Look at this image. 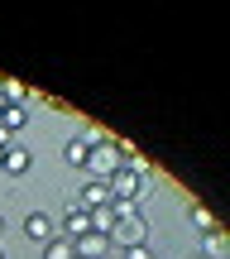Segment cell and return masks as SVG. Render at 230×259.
<instances>
[{
    "label": "cell",
    "mask_w": 230,
    "mask_h": 259,
    "mask_svg": "<svg viewBox=\"0 0 230 259\" xmlns=\"http://www.w3.org/2000/svg\"><path fill=\"white\" fill-rule=\"evenodd\" d=\"M144 183H149V178L139 173V168H129V163H120L115 173L106 178V187H111V202H139Z\"/></svg>",
    "instance_id": "1"
},
{
    "label": "cell",
    "mask_w": 230,
    "mask_h": 259,
    "mask_svg": "<svg viewBox=\"0 0 230 259\" xmlns=\"http://www.w3.org/2000/svg\"><path fill=\"white\" fill-rule=\"evenodd\" d=\"M120 163H125V158H120L115 139H101V144L86 149V163H82V168H86V178H101V183H106V178H111Z\"/></svg>",
    "instance_id": "2"
},
{
    "label": "cell",
    "mask_w": 230,
    "mask_h": 259,
    "mask_svg": "<svg viewBox=\"0 0 230 259\" xmlns=\"http://www.w3.org/2000/svg\"><path fill=\"white\" fill-rule=\"evenodd\" d=\"M111 245H149V221H144L139 211L120 216L115 231H111Z\"/></svg>",
    "instance_id": "3"
},
{
    "label": "cell",
    "mask_w": 230,
    "mask_h": 259,
    "mask_svg": "<svg viewBox=\"0 0 230 259\" xmlns=\"http://www.w3.org/2000/svg\"><path fill=\"white\" fill-rule=\"evenodd\" d=\"M24 235H29L34 245H48V240L58 235V226H53V216H48V211H29V216H24Z\"/></svg>",
    "instance_id": "4"
},
{
    "label": "cell",
    "mask_w": 230,
    "mask_h": 259,
    "mask_svg": "<svg viewBox=\"0 0 230 259\" xmlns=\"http://www.w3.org/2000/svg\"><path fill=\"white\" fill-rule=\"evenodd\" d=\"M29 168H34V154H29L24 144H10V149H5V158H0V173H10V178H24Z\"/></svg>",
    "instance_id": "5"
},
{
    "label": "cell",
    "mask_w": 230,
    "mask_h": 259,
    "mask_svg": "<svg viewBox=\"0 0 230 259\" xmlns=\"http://www.w3.org/2000/svg\"><path fill=\"white\" fill-rule=\"evenodd\" d=\"M106 202H111V187H106L101 178H86V183H82V192H77V206L96 211V206H106Z\"/></svg>",
    "instance_id": "6"
},
{
    "label": "cell",
    "mask_w": 230,
    "mask_h": 259,
    "mask_svg": "<svg viewBox=\"0 0 230 259\" xmlns=\"http://www.w3.org/2000/svg\"><path fill=\"white\" fill-rule=\"evenodd\" d=\"M72 250H77V259H101L106 250H111V235H96V231H86L82 240H72Z\"/></svg>",
    "instance_id": "7"
},
{
    "label": "cell",
    "mask_w": 230,
    "mask_h": 259,
    "mask_svg": "<svg viewBox=\"0 0 230 259\" xmlns=\"http://www.w3.org/2000/svg\"><path fill=\"white\" fill-rule=\"evenodd\" d=\"M63 231H67V240H82V235L91 231V216H86V206H67V211H63Z\"/></svg>",
    "instance_id": "8"
},
{
    "label": "cell",
    "mask_w": 230,
    "mask_h": 259,
    "mask_svg": "<svg viewBox=\"0 0 230 259\" xmlns=\"http://www.w3.org/2000/svg\"><path fill=\"white\" fill-rule=\"evenodd\" d=\"M91 216V231L96 235H111L115 231V221H120V211H115V202H106V206H96V211H86Z\"/></svg>",
    "instance_id": "9"
},
{
    "label": "cell",
    "mask_w": 230,
    "mask_h": 259,
    "mask_svg": "<svg viewBox=\"0 0 230 259\" xmlns=\"http://www.w3.org/2000/svg\"><path fill=\"white\" fill-rule=\"evenodd\" d=\"M29 125V111L24 106H5V111H0V130H5L10 139H15V130H24Z\"/></svg>",
    "instance_id": "10"
},
{
    "label": "cell",
    "mask_w": 230,
    "mask_h": 259,
    "mask_svg": "<svg viewBox=\"0 0 230 259\" xmlns=\"http://www.w3.org/2000/svg\"><path fill=\"white\" fill-rule=\"evenodd\" d=\"M86 149H91V144H86L82 135H72V139H67V144H63V158H67V163H72V168H82V163H86Z\"/></svg>",
    "instance_id": "11"
},
{
    "label": "cell",
    "mask_w": 230,
    "mask_h": 259,
    "mask_svg": "<svg viewBox=\"0 0 230 259\" xmlns=\"http://www.w3.org/2000/svg\"><path fill=\"white\" fill-rule=\"evenodd\" d=\"M43 259H77V250H72L67 235H53V240L43 245Z\"/></svg>",
    "instance_id": "12"
},
{
    "label": "cell",
    "mask_w": 230,
    "mask_h": 259,
    "mask_svg": "<svg viewBox=\"0 0 230 259\" xmlns=\"http://www.w3.org/2000/svg\"><path fill=\"white\" fill-rule=\"evenodd\" d=\"M225 250H230V245H225L221 226H216V231H206V254H202V259H225Z\"/></svg>",
    "instance_id": "13"
},
{
    "label": "cell",
    "mask_w": 230,
    "mask_h": 259,
    "mask_svg": "<svg viewBox=\"0 0 230 259\" xmlns=\"http://www.w3.org/2000/svg\"><path fill=\"white\" fill-rule=\"evenodd\" d=\"M192 226L197 231H216V216L206 211V206H192Z\"/></svg>",
    "instance_id": "14"
},
{
    "label": "cell",
    "mask_w": 230,
    "mask_h": 259,
    "mask_svg": "<svg viewBox=\"0 0 230 259\" xmlns=\"http://www.w3.org/2000/svg\"><path fill=\"white\" fill-rule=\"evenodd\" d=\"M125 259H154V245H125Z\"/></svg>",
    "instance_id": "15"
},
{
    "label": "cell",
    "mask_w": 230,
    "mask_h": 259,
    "mask_svg": "<svg viewBox=\"0 0 230 259\" xmlns=\"http://www.w3.org/2000/svg\"><path fill=\"white\" fill-rule=\"evenodd\" d=\"M0 235H5V211H0Z\"/></svg>",
    "instance_id": "16"
},
{
    "label": "cell",
    "mask_w": 230,
    "mask_h": 259,
    "mask_svg": "<svg viewBox=\"0 0 230 259\" xmlns=\"http://www.w3.org/2000/svg\"><path fill=\"white\" fill-rule=\"evenodd\" d=\"M5 149H10V144H0V158H5Z\"/></svg>",
    "instance_id": "17"
},
{
    "label": "cell",
    "mask_w": 230,
    "mask_h": 259,
    "mask_svg": "<svg viewBox=\"0 0 230 259\" xmlns=\"http://www.w3.org/2000/svg\"><path fill=\"white\" fill-rule=\"evenodd\" d=\"M0 111H5V96H0Z\"/></svg>",
    "instance_id": "18"
},
{
    "label": "cell",
    "mask_w": 230,
    "mask_h": 259,
    "mask_svg": "<svg viewBox=\"0 0 230 259\" xmlns=\"http://www.w3.org/2000/svg\"><path fill=\"white\" fill-rule=\"evenodd\" d=\"M0 259H5V250H0Z\"/></svg>",
    "instance_id": "19"
}]
</instances>
